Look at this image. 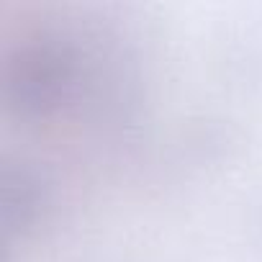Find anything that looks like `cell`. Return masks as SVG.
Masks as SVG:
<instances>
[{
  "instance_id": "cell-1",
  "label": "cell",
  "mask_w": 262,
  "mask_h": 262,
  "mask_svg": "<svg viewBox=\"0 0 262 262\" xmlns=\"http://www.w3.org/2000/svg\"><path fill=\"white\" fill-rule=\"evenodd\" d=\"M80 85V54L62 34L41 31L21 39L3 62L0 90L6 108L18 118L59 113Z\"/></svg>"
},
{
  "instance_id": "cell-2",
  "label": "cell",
  "mask_w": 262,
  "mask_h": 262,
  "mask_svg": "<svg viewBox=\"0 0 262 262\" xmlns=\"http://www.w3.org/2000/svg\"><path fill=\"white\" fill-rule=\"evenodd\" d=\"M54 183L49 172L26 157L6 160L0 167V221L11 239L34 234L49 216Z\"/></svg>"
}]
</instances>
